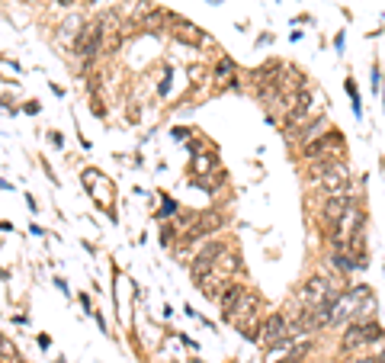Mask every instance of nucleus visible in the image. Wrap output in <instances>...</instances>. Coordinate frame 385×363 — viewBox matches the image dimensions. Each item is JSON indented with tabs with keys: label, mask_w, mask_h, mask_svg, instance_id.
I'll return each instance as SVG.
<instances>
[{
	"label": "nucleus",
	"mask_w": 385,
	"mask_h": 363,
	"mask_svg": "<svg viewBox=\"0 0 385 363\" xmlns=\"http://www.w3.org/2000/svg\"><path fill=\"white\" fill-rule=\"evenodd\" d=\"M350 206H353L350 196H328V200H324V206H321L324 222H328V225H337L343 216H347V209H350Z\"/></svg>",
	"instance_id": "obj_7"
},
{
	"label": "nucleus",
	"mask_w": 385,
	"mask_h": 363,
	"mask_svg": "<svg viewBox=\"0 0 385 363\" xmlns=\"http://www.w3.org/2000/svg\"><path fill=\"white\" fill-rule=\"evenodd\" d=\"M334 267L343 273H350V270H360V267H366V260L360 258V254H353L350 248H334Z\"/></svg>",
	"instance_id": "obj_9"
},
{
	"label": "nucleus",
	"mask_w": 385,
	"mask_h": 363,
	"mask_svg": "<svg viewBox=\"0 0 385 363\" xmlns=\"http://www.w3.org/2000/svg\"><path fill=\"white\" fill-rule=\"evenodd\" d=\"M369 309H376V299L369 296V289H366V287H353L350 293L337 296V302H334V325H343L347 318L366 315Z\"/></svg>",
	"instance_id": "obj_1"
},
{
	"label": "nucleus",
	"mask_w": 385,
	"mask_h": 363,
	"mask_svg": "<svg viewBox=\"0 0 385 363\" xmlns=\"http://www.w3.org/2000/svg\"><path fill=\"white\" fill-rule=\"evenodd\" d=\"M353 363H379V360H353Z\"/></svg>",
	"instance_id": "obj_15"
},
{
	"label": "nucleus",
	"mask_w": 385,
	"mask_h": 363,
	"mask_svg": "<svg viewBox=\"0 0 385 363\" xmlns=\"http://www.w3.org/2000/svg\"><path fill=\"white\" fill-rule=\"evenodd\" d=\"M328 299H337V296H334V283L324 277H312L299 289V306H321Z\"/></svg>",
	"instance_id": "obj_4"
},
{
	"label": "nucleus",
	"mask_w": 385,
	"mask_h": 363,
	"mask_svg": "<svg viewBox=\"0 0 385 363\" xmlns=\"http://www.w3.org/2000/svg\"><path fill=\"white\" fill-rule=\"evenodd\" d=\"M231 71H235V64H231V58H222V62H218V68H215V77H218V81H228V77H231Z\"/></svg>",
	"instance_id": "obj_12"
},
{
	"label": "nucleus",
	"mask_w": 385,
	"mask_h": 363,
	"mask_svg": "<svg viewBox=\"0 0 385 363\" xmlns=\"http://www.w3.org/2000/svg\"><path fill=\"white\" fill-rule=\"evenodd\" d=\"M379 363H385V354H382V357H379Z\"/></svg>",
	"instance_id": "obj_16"
},
{
	"label": "nucleus",
	"mask_w": 385,
	"mask_h": 363,
	"mask_svg": "<svg viewBox=\"0 0 385 363\" xmlns=\"http://www.w3.org/2000/svg\"><path fill=\"white\" fill-rule=\"evenodd\" d=\"M100 49H103V29H100V23H87L81 39H77V45H74V52L81 58H93Z\"/></svg>",
	"instance_id": "obj_6"
},
{
	"label": "nucleus",
	"mask_w": 385,
	"mask_h": 363,
	"mask_svg": "<svg viewBox=\"0 0 385 363\" xmlns=\"http://www.w3.org/2000/svg\"><path fill=\"white\" fill-rule=\"evenodd\" d=\"M170 33L180 39V42H186V45H196V42H203L206 35L199 33L193 23H186V20H174V26H170Z\"/></svg>",
	"instance_id": "obj_10"
},
{
	"label": "nucleus",
	"mask_w": 385,
	"mask_h": 363,
	"mask_svg": "<svg viewBox=\"0 0 385 363\" xmlns=\"http://www.w3.org/2000/svg\"><path fill=\"white\" fill-rule=\"evenodd\" d=\"M193 168H196V174H206V171L212 168V161L206 158V154H196V164H193Z\"/></svg>",
	"instance_id": "obj_13"
},
{
	"label": "nucleus",
	"mask_w": 385,
	"mask_h": 363,
	"mask_svg": "<svg viewBox=\"0 0 385 363\" xmlns=\"http://www.w3.org/2000/svg\"><path fill=\"white\" fill-rule=\"evenodd\" d=\"M177 212V203L174 200H164V209H161V216H174Z\"/></svg>",
	"instance_id": "obj_14"
},
{
	"label": "nucleus",
	"mask_w": 385,
	"mask_h": 363,
	"mask_svg": "<svg viewBox=\"0 0 385 363\" xmlns=\"http://www.w3.org/2000/svg\"><path fill=\"white\" fill-rule=\"evenodd\" d=\"M151 13H154V7L148 4V0H129L126 16H132V20H148Z\"/></svg>",
	"instance_id": "obj_11"
},
{
	"label": "nucleus",
	"mask_w": 385,
	"mask_h": 363,
	"mask_svg": "<svg viewBox=\"0 0 385 363\" xmlns=\"http://www.w3.org/2000/svg\"><path fill=\"white\" fill-rule=\"evenodd\" d=\"M382 338V328L376 321H353L347 325V335L340 338V347L343 350H353V347H363V344H372Z\"/></svg>",
	"instance_id": "obj_3"
},
{
	"label": "nucleus",
	"mask_w": 385,
	"mask_h": 363,
	"mask_svg": "<svg viewBox=\"0 0 385 363\" xmlns=\"http://www.w3.org/2000/svg\"><path fill=\"white\" fill-rule=\"evenodd\" d=\"M247 289L241 287V283H231V287H225V293H222V299H218V306H222V315L231 321V315H235V309H238V302H241V296H244Z\"/></svg>",
	"instance_id": "obj_8"
},
{
	"label": "nucleus",
	"mask_w": 385,
	"mask_h": 363,
	"mask_svg": "<svg viewBox=\"0 0 385 363\" xmlns=\"http://www.w3.org/2000/svg\"><path fill=\"white\" fill-rule=\"evenodd\" d=\"M295 335H299V331H295V325L286 315H270V318L260 325V341H263L266 350L283 347V344H289Z\"/></svg>",
	"instance_id": "obj_2"
},
{
	"label": "nucleus",
	"mask_w": 385,
	"mask_h": 363,
	"mask_svg": "<svg viewBox=\"0 0 385 363\" xmlns=\"http://www.w3.org/2000/svg\"><path fill=\"white\" fill-rule=\"evenodd\" d=\"M225 254V245L222 241H212V245H206L203 251L193 258V280L196 283H203L209 273H215V264H218V258Z\"/></svg>",
	"instance_id": "obj_5"
}]
</instances>
